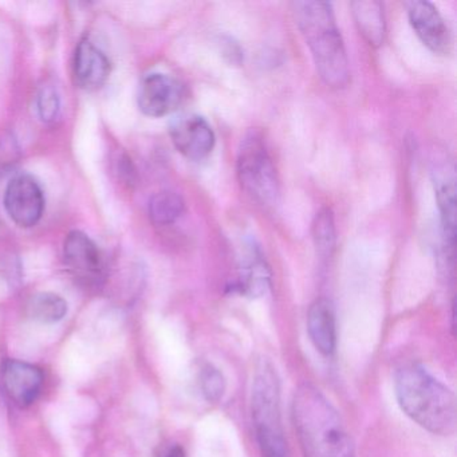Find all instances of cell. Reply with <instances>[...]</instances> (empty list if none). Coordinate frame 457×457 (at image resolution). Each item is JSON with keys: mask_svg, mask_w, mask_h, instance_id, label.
Masks as SVG:
<instances>
[{"mask_svg": "<svg viewBox=\"0 0 457 457\" xmlns=\"http://www.w3.org/2000/svg\"><path fill=\"white\" fill-rule=\"evenodd\" d=\"M291 416L304 457H354L341 416L317 387L303 384L295 390Z\"/></svg>", "mask_w": 457, "mask_h": 457, "instance_id": "obj_1", "label": "cell"}, {"mask_svg": "<svg viewBox=\"0 0 457 457\" xmlns=\"http://www.w3.org/2000/svg\"><path fill=\"white\" fill-rule=\"evenodd\" d=\"M395 397L403 413L433 435H453L457 427L456 397L445 385L419 365L395 373Z\"/></svg>", "mask_w": 457, "mask_h": 457, "instance_id": "obj_2", "label": "cell"}, {"mask_svg": "<svg viewBox=\"0 0 457 457\" xmlns=\"http://www.w3.org/2000/svg\"><path fill=\"white\" fill-rule=\"evenodd\" d=\"M296 25L306 41L320 79L333 89L350 81L349 60L333 7L326 2H295Z\"/></svg>", "mask_w": 457, "mask_h": 457, "instance_id": "obj_3", "label": "cell"}, {"mask_svg": "<svg viewBox=\"0 0 457 457\" xmlns=\"http://www.w3.org/2000/svg\"><path fill=\"white\" fill-rule=\"evenodd\" d=\"M251 413L262 456L288 457L280 411L279 378L269 362L262 363L253 377Z\"/></svg>", "mask_w": 457, "mask_h": 457, "instance_id": "obj_4", "label": "cell"}, {"mask_svg": "<svg viewBox=\"0 0 457 457\" xmlns=\"http://www.w3.org/2000/svg\"><path fill=\"white\" fill-rule=\"evenodd\" d=\"M237 179L245 194L264 205H272L279 196V179L269 149L259 133L243 138L237 154Z\"/></svg>", "mask_w": 457, "mask_h": 457, "instance_id": "obj_5", "label": "cell"}, {"mask_svg": "<svg viewBox=\"0 0 457 457\" xmlns=\"http://www.w3.org/2000/svg\"><path fill=\"white\" fill-rule=\"evenodd\" d=\"M63 259L69 271L82 285L98 287L105 280V258L97 245L84 232L71 231L66 237Z\"/></svg>", "mask_w": 457, "mask_h": 457, "instance_id": "obj_6", "label": "cell"}, {"mask_svg": "<svg viewBox=\"0 0 457 457\" xmlns=\"http://www.w3.org/2000/svg\"><path fill=\"white\" fill-rule=\"evenodd\" d=\"M4 208L12 220L22 228H30L41 220L45 196L38 181L30 175L12 179L4 192Z\"/></svg>", "mask_w": 457, "mask_h": 457, "instance_id": "obj_7", "label": "cell"}, {"mask_svg": "<svg viewBox=\"0 0 457 457\" xmlns=\"http://www.w3.org/2000/svg\"><path fill=\"white\" fill-rule=\"evenodd\" d=\"M170 136L175 148L191 162L207 159L215 148V133L199 114H180L173 119Z\"/></svg>", "mask_w": 457, "mask_h": 457, "instance_id": "obj_8", "label": "cell"}, {"mask_svg": "<svg viewBox=\"0 0 457 457\" xmlns=\"http://www.w3.org/2000/svg\"><path fill=\"white\" fill-rule=\"evenodd\" d=\"M184 97L180 82L167 74L144 77L138 87V108L145 116L159 119L175 112Z\"/></svg>", "mask_w": 457, "mask_h": 457, "instance_id": "obj_9", "label": "cell"}, {"mask_svg": "<svg viewBox=\"0 0 457 457\" xmlns=\"http://www.w3.org/2000/svg\"><path fill=\"white\" fill-rule=\"evenodd\" d=\"M408 17L420 41L437 55H448L452 52V34L438 10L429 2H409Z\"/></svg>", "mask_w": 457, "mask_h": 457, "instance_id": "obj_10", "label": "cell"}, {"mask_svg": "<svg viewBox=\"0 0 457 457\" xmlns=\"http://www.w3.org/2000/svg\"><path fill=\"white\" fill-rule=\"evenodd\" d=\"M44 373L38 366L18 360L4 361L2 384L12 403L28 408L38 400L44 387Z\"/></svg>", "mask_w": 457, "mask_h": 457, "instance_id": "obj_11", "label": "cell"}, {"mask_svg": "<svg viewBox=\"0 0 457 457\" xmlns=\"http://www.w3.org/2000/svg\"><path fill=\"white\" fill-rule=\"evenodd\" d=\"M435 183L436 199L440 211L441 229L444 245L451 253H453L456 239V178L453 167L446 164L435 165L432 170Z\"/></svg>", "mask_w": 457, "mask_h": 457, "instance_id": "obj_12", "label": "cell"}, {"mask_svg": "<svg viewBox=\"0 0 457 457\" xmlns=\"http://www.w3.org/2000/svg\"><path fill=\"white\" fill-rule=\"evenodd\" d=\"M111 62L105 53L89 39H82L74 54V79L85 90H97L108 81Z\"/></svg>", "mask_w": 457, "mask_h": 457, "instance_id": "obj_13", "label": "cell"}, {"mask_svg": "<svg viewBox=\"0 0 457 457\" xmlns=\"http://www.w3.org/2000/svg\"><path fill=\"white\" fill-rule=\"evenodd\" d=\"M307 333L320 354L328 357L336 352V312L328 299H315L314 303L310 306L307 314Z\"/></svg>", "mask_w": 457, "mask_h": 457, "instance_id": "obj_14", "label": "cell"}, {"mask_svg": "<svg viewBox=\"0 0 457 457\" xmlns=\"http://www.w3.org/2000/svg\"><path fill=\"white\" fill-rule=\"evenodd\" d=\"M353 18L358 31L370 46L379 47L385 41L386 22H385L384 6L376 0L353 2Z\"/></svg>", "mask_w": 457, "mask_h": 457, "instance_id": "obj_15", "label": "cell"}, {"mask_svg": "<svg viewBox=\"0 0 457 457\" xmlns=\"http://www.w3.org/2000/svg\"><path fill=\"white\" fill-rule=\"evenodd\" d=\"M270 280H271V274H270L266 262L263 261L261 253L253 251L243 262L239 274H237L235 282L232 283L231 288L243 294V295L255 298V296H261L267 293L270 287Z\"/></svg>", "mask_w": 457, "mask_h": 457, "instance_id": "obj_16", "label": "cell"}, {"mask_svg": "<svg viewBox=\"0 0 457 457\" xmlns=\"http://www.w3.org/2000/svg\"><path fill=\"white\" fill-rule=\"evenodd\" d=\"M186 203L180 195L172 191H162L149 202V216L157 226H170L181 218Z\"/></svg>", "mask_w": 457, "mask_h": 457, "instance_id": "obj_17", "label": "cell"}, {"mask_svg": "<svg viewBox=\"0 0 457 457\" xmlns=\"http://www.w3.org/2000/svg\"><path fill=\"white\" fill-rule=\"evenodd\" d=\"M29 315L41 323H57L68 314V303L54 293H39L28 304Z\"/></svg>", "mask_w": 457, "mask_h": 457, "instance_id": "obj_18", "label": "cell"}, {"mask_svg": "<svg viewBox=\"0 0 457 457\" xmlns=\"http://www.w3.org/2000/svg\"><path fill=\"white\" fill-rule=\"evenodd\" d=\"M312 240L317 253L322 258H328L336 248V223L330 208H322L312 221Z\"/></svg>", "mask_w": 457, "mask_h": 457, "instance_id": "obj_19", "label": "cell"}, {"mask_svg": "<svg viewBox=\"0 0 457 457\" xmlns=\"http://www.w3.org/2000/svg\"><path fill=\"white\" fill-rule=\"evenodd\" d=\"M200 387L205 400L218 403L226 392V379L219 369L208 363L200 371Z\"/></svg>", "mask_w": 457, "mask_h": 457, "instance_id": "obj_20", "label": "cell"}, {"mask_svg": "<svg viewBox=\"0 0 457 457\" xmlns=\"http://www.w3.org/2000/svg\"><path fill=\"white\" fill-rule=\"evenodd\" d=\"M60 108L61 101L57 90L53 87H45L37 98V109H38L42 121H54L60 113Z\"/></svg>", "mask_w": 457, "mask_h": 457, "instance_id": "obj_21", "label": "cell"}, {"mask_svg": "<svg viewBox=\"0 0 457 457\" xmlns=\"http://www.w3.org/2000/svg\"><path fill=\"white\" fill-rule=\"evenodd\" d=\"M164 457H186V453H184V451L180 446L176 445L172 446L170 451H167Z\"/></svg>", "mask_w": 457, "mask_h": 457, "instance_id": "obj_22", "label": "cell"}]
</instances>
